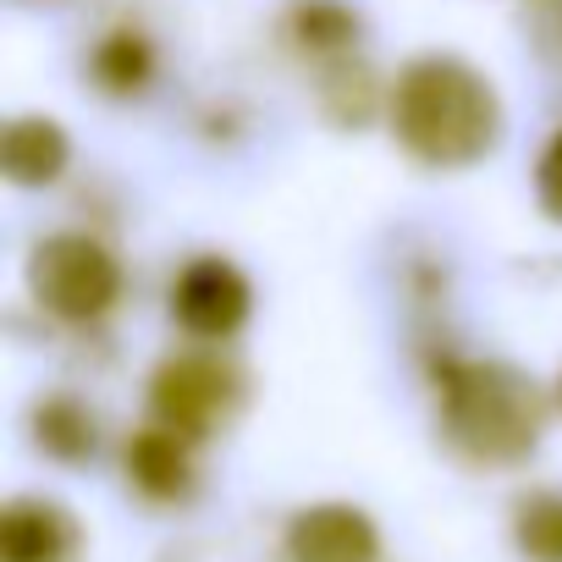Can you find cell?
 Instances as JSON below:
<instances>
[{"label":"cell","instance_id":"obj_3","mask_svg":"<svg viewBox=\"0 0 562 562\" xmlns=\"http://www.w3.org/2000/svg\"><path fill=\"white\" fill-rule=\"evenodd\" d=\"M29 293L45 315L67 326H94L122 299V265L89 232H56L29 259Z\"/></svg>","mask_w":562,"mask_h":562},{"label":"cell","instance_id":"obj_2","mask_svg":"<svg viewBox=\"0 0 562 562\" xmlns=\"http://www.w3.org/2000/svg\"><path fill=\"white\" fill-rule=\"evenodd\" d=\"M441 436L480 469L524 463L546 436V392L502 359H441L436 364Z\"/></svg>","mask_w":562,"mask_h":562},{"label":"cell","instance_id":"obj_12","mask_svg":"<svg viewBox=\"0 0 562 562\" xmlns=\"http://www.w3.org/2000/svg\"><path fill=\"white\" fill-rule=\"evenodd\" d=\"M288 40L310 56H348L359 40V12L348 0H293L288 7Z\"/></svg>","mask_w":562,"mask_h":562},{"label":"cell","instance_id":"obj_1","mask_svg":"<svg viewBox=\"0 0 562 562\" xmlns=\"http://www.w3.org/2000/svg\"><path fill=\"white\" fill-rule=\"evenodd\" d=\"M392 133L397 144L436 171H463L485 160L502 138V105L491 78H480L458 56H419L397 72L392 89Z\"/></svg>","mask_w":562,"mask_h":562},{"label":"cell","instance_id":"obj_15","mask_svg":"<svg viewBox=\"0 0 562 562\" xmlns=\"http://www.w3.org/2000/svg\"><path fill=\"white\" fill-rule=\"evenodd\" d=\"M535 199L551 221H562V127L551 133V144L540 149V166H535Z\"/></svg>","mask_w":562,"mask_h":562},{"label":"cell","instance_id":"obj_16","mask_svg":"<svg viewBox=\"0 0 562 562\" xmlns=\"http://www.w3.org/2000/svg\"><path fill=\"white\" fill-rule=\"evenodd\" d=\"M557 408H562V381H557Z\"/></svg>","mask_w":562,"mask_h":562},{"label":"cell","instance_id":"obj_14","mask_svg":"<svg viewBox=\"0 0 562 562\" xmlns=\"http://www.w3.org/2000/svg\"><path fill=\"white\" fill-rule=\"evenodd\" d=\"M375 105H381V89H375L370 67L353 61V50H348V56H331V67H326V78H321V111H326L337 127H364V122L375 116Z\"/></svg>","mask_w":562,"mask_h":562},{"label":"cell","instance_id":"obj_7","mask_svg":"<svg viewBox=\"0 0 562 562\" xmlns=\"http://www.w3.org/2000/svg\"><path fill=\"white\" fill-rule=\"evenodd\" d=\"M83 529L50 496H18L0 513V562H78Z\"/></svg>","mask_w":562,"mask_h":562},{"label":"cell","instance_id":"obj_10","mask_svg":"<svg viewBox=\"0 0 562 562\" xmlns=\"http://www.w3.org/2000/svg\"><path fill=\"white\" fill-rule=\"evenodd\" d=\"M89 78L116 94V100H133L155 83V45L138 34V29H111L94 50H89Z\"/></svg>","mask_w":562,"mask_h":562},{"label":"cell","instance_id":"obj_4","mask_svg":"<svg viewBox=\"0 0 562 562\" xmlns=\"http://www.w3.org/2000/svg\"><path fill=\"white\" fill-rule=\"evenodd\" d=\"M243 403V375L221 353H171L149 375V414L188 441H210Z\"/></svg>","mask_w":562,"mask_h":562},{"label":"cell","instance_id":"obj_9","mask_svg":"<svg viewBox=\"0 0 562 562\" xmlns=\"http://www.w3.org/2000/svg\"><path fill=\"white\" fill-rule=\"evenodd\" d=\"M0 160H7V177L18 188H50L67 171L72 144H67L61 122H50V116H18L7 127V144H0Z\"/></svg>","mask_w":562,"mask_h":562},{"label":"cell","instance_id":"obj_13","mask_svg":"<svg viewBox=\"0 0 562 562\" xmlns=\"http://www.w3.org/2000/svg\"><path fill=\"white\" fill-rule=\"evenodd\" d=\"M513 546L524 562H562V491L540 485L513 502Z\"/></svg>","mask_w":562,"mask_h":562},{"label":"cell","instance_id":"obj_5","mask_svg":"<svg viewBox=\"0 0 562 562\" xmlns=\"http://www.w3.org/2000/svg\"><path fill=\"white\" fill-rule=\"evenodd\" d=\"M254 310V288H248V276L232 265V259H188L171 281V321L199 337V342H226L243 331Z\"/></svg>","mask_w":562,"mask_h":562},{"label":"cell","instance_id":"obj_6","mask_svg":"<svg viewBox=\"0 0 562 562\" xmlns=\"http://www.w3.org/2000/svg\"><path fill=\"white\" fill-rule=\"evenodd\" d=\"M281 551L288 562H381V529L353 502H315L288 518Z\"/></svg>","mask_w":562,"mask_h":562},{"label":"cell","instance_id":"obj_8","mask_svg":"<svg viewBox=\"0 0 562 562\" xmlns=\"http://www.w3.org/2000/svg\"><path fill=\"white\" fill-rule=\"evenodd\" d=\"M193 447H199V441H188V436H177L171 425L149 419L144 430L127 436V452H122L127 485H133L138 496H149V502H188V496H193V480H199Z\"/></svg>","mask_w":562,"mask_h":562},{"label":"cell","instance_id":"obj_11","mask_svg":"<svg viewBox=\"0 0 562 562\" xmlns=\"http://www.w3.org/2000/svg\"><path fill=\"white\" fill-rule=\"evenodd\" d=\"M34 441L56 458V463H89L100 447V419L94 408H83L78 397H45L34 408Z\"/></svg>","mask_w":562,"mask_h":562}]
</instances>
